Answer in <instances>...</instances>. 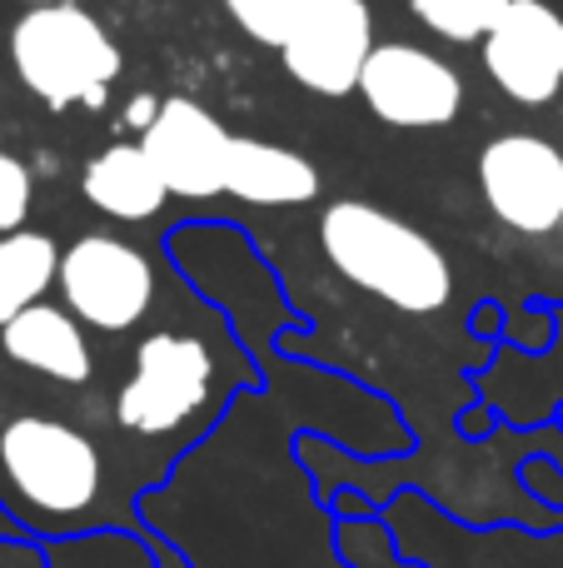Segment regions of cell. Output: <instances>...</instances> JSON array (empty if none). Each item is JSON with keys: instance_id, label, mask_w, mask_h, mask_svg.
Segmentation results:
<instances>
[{"instance_id": "1", "label": "cell", "mask_w": 563, "mask_h": 568, "mask_svg": "<svg viewBox=\"0 0 563 568\" xmlns=\"http://www.w3.org/2000/svg\"><path fill=\"white\" fill-rule=\"evenodd\" d=\"M319 250L355 290L399 314H434L454 300V265L444 250L369 200H335L319 215Z\"/></svg>"}, {"instance_id": "2", "label": "cell", "mask_w": 563, "mask_h": 568, "mask_svg": "<svg viewBox=\"0 0 563 568\" xmlns=\"http://www.w3.org/2000/svg\"><path fill=\"white\" fill-rule=\"evenodd\" d=\"M6 504L30 529H65L105 494V459L85 429L50 414H16L0 429Z\"/></svg>"}, {"instance_id": "3", "label": "cell", "mask_w": 563, "mask_h": 568, "mask_svg": "<svg viewBox=\"0 0 563 568\" xmlns=\"http://www.w3.org/2000/svg\"><path fill=\"white\" fill-rule=\"evenodd\" d=\"M10 65L50 110H100L120 80V45L80 0L25 6V16L10 26Z\"/></svg>"}, {"instance_id": "4", "label": "cell", "mask_w": 563, "mask_h": 568, "mask_svg": "<svg viewBox=\"0 0 563 568\" xmlns=\"http://www.w3.org/2000/svg\"><path fill=\"white\" fill-rule=\"evenodd\" d=\"M215 394V354L195 334L160 329L145 334L130 364V379L115 399V424L140 439L185 429L195 414L209 409Z\"/></svg>"}, {"instance_id": "5", "label": "cell", "mask_w": 563, "mask_h": 568, "mask_svg": "<svg viewBox=\"0 0 563 568\" xmlns=\"http://www.w3.org/2000/svg\"><path fill=\"white\" fill-rule=\"evenodd\" d=\"M60 300L85 329L125 334L155 304V265L120 235H80L60 250Z\"/></svg>"}, {"instance_id": "6", "label": "cell", "mask_w": 563, "mask_h": 568, "mask_svg": "<svg viewBox=\"0 0 563 568\" xmlns=\"http://www.w3.org/2000/svg\"><path fill=\"white\" fill-rule=\"evenodd\" d=\"M359 100L395 130H444L464 110V75L419 40H379L359 75Z\"/></svg>"}, {"instance_id": "7", "label": "cell", "mask_w": 563, "mask_h": 568, "mask_svg": "<svg viewBox=\"0 0 563 568\" xmlns=\"http://www.w3.org/2000/svg\"><path fill=\"white\" fill-rule=\"evenodd\" d=\"M479 195L514 235H554L563 225V150L529 130L494 135L479 150Z\"/></svg>"}, {"instance_id": "8", "label": "cell", "mask_w": 563, "mask_h": 568, "mask_svg": "<svg viewBox=\"0 0 563 568\" xmlns=\"http://www.w3.org/2000/svg\"><path fill=\"white\" fill-rule=\"evenodd\" d=\"M375 10L369 0H309L299 30L289 36V45L279 50L285 75L295 85H305L309 95H355L365 60L375 55Z\"/></svg>"}, {"instance_id": "9", "label": "cell", "mask_w": 563, "mask_h": 568, "mask_svg": "<svg viewBox=\"0 0 563 568\" xmlns=\"http://www.w3.org/2000/svg\"><path fill=\"white\" fill-rule=\"evenodd\" d=\"M479 55L514 105H549L563 90V10L549 0H509Z\"/></svg>"}, {"instance_id": "10", "label": "cell", "mask_w": 563, "mask_h": 568, "mask_svg": "<svg viewBox=\"0 0 563 568\" xmlns=\"http://www.w3.org/2000/svg\"><path fill=\"white\" fill-rule=\"evenodd\" d=\"M150 165L170 185L175 200H215L225 195V170H229V135L199 100L190 95H165L160 100L155 125L140 135Z\"/></svg>"}, {"instance_id": "11", "label": "cell", "mask_w": 563, "mask_h": 568, "mask_svg": "<svg viewBox=\"0 0 563 568\" xmlns=\"http://www.w3.org/2000/svg\"><path fill=\"white\" fill-rule=\"evenodd\" d=\"M0 354L30 374H45L55 384H90L95 374V354H90L85 324L65 310V304H30L10 324H0Z\"/></svg>"}, {"instance_id": "12", "label": "cell", "mask_w": 563, "mask_h": 568, "mask_svg": "<svg viewBox=\"0 0 563 568\" xmlns=\"http://www.w3.org/2000/svg\"><path fill=\"white\" fill-rule=\"evenodd\" d=\"M225 195H235L239 205L295 210L319 195V170L289 145H275V140H259V135H235L229 170H225Z\"/></svg>"}, {"instance_id": "13", "label": "cell", "mask_w": 563, "mask_h": 568, "mask_svg": "<svg viewBox=\"0 0 563 568\" xmlns=\"http://www.w3.org/2000/svg\"><path fill=\"white\" fill-rule=\"evenodd\" d=\"M80 195L100 210V215L120 220V225H140L155 220L170 200V185L160 180V170L150 165L140 140H115L100 155H90V165L80 170Z\"/></svg>"}, {"instance_id": "14", "label": "cell", "mask_w": 563, "mask_h": 568, "mask_svg": "<svg viewBox=\"0 0 563 568\" xmlns=\"http://www.w3.org/2000/svg\"><path fill=\"white\" fill-rule=\"evenodd\" d=\"M60 284V245L45 230H10L0 235V324L25 314Z\"/></svg>"}, {"instance_id": "15", "label": "cell", "mask_w": 563, "mask_h": 568, "mask_svg": "<svg viewBox=\"0 0 563 568\" xmlns=\"http://www.w3.org/2000/svg\"><path fill=\"white\" fill-rule=\"evenodd\" d=\"M509 0H409V16L449 45H484Z\"/></svg>"}, {"instance_id": "16", "label": "cell", "mask_w": 563, "mask_h": 568, "mask_svg": "<svg viewBox=\"0 0 563 568\" xmlns=\"http://www.w3.org/2000/svg\"><path fill=\"white\" fill-rule=\"evenodd\" d=\"M225 10L239 26V36H249L255 45L285 50L289 36L299 30V20H305L309 0H225Z\"/></svg>"}, {"instance_id": "17", "label": "cell", "mask_w": 563, "mask_h": 568, "mask_svg": "<svg viewBox=\"0 0 563 568\" xmlns=\"http://www.w3.org/2000/svg\"><path fill=\"white\" fill-rule=\"evenodd\" d=\"M35 205V170L0 145V235L20 230Z\"/></svg>"}, {"instance_id": "18", "label": "cell", "mask_w": 563, "mask_h": 568, "mask_svg": "<svg viewBox=\"0 0 563 568\" xmlns=\"http://www.w3.org/2000/svg\"><path fill=\"white\" fill-rule=\"evenodd\" d=\"M155 115H160V95H150V90H140V95H130L125 100V110H120V120H125L135 135H145L150 125H155Z\"/></svg>"}, {"instance_id": "19", "label": "cell", "mask_w": 563, "mask_h": 568, "mask_svg": "<svg viewBox=\"0 0 563 568\" xmlns=\"http://www.w3.org/2000/svg\"><path fill=\"white\" fill-rule=\"evenodd\" d=\"M150 568H190V564L180 559V554L170 549V544H160V539H155V564H150Z\"/></svg>"}, {"instance_id": "20", "label": "cell", "mask_w": 563, "mask_h": 568, "mask_svg": "<svg viewBox=\"0 0 563 568\" xmlns=\"http://www.w3.org/2000/svg\"><path fill=\"white\" fill-rule=\"evenodd\" d=\"M20 6H60V0H20Z\"/></svg>"}]
</instances>
